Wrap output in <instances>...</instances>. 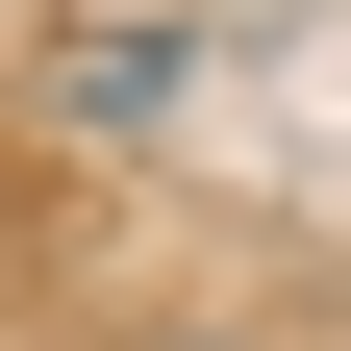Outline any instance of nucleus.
Segmentation results:
<instances>
[{
	"mask_svg": "<svg viewBox=\"0 0 351 351\" xmlns=\"http://www.w3.org/2000/svg\"><path fill=\"white\" fill-rule=\"evenodd\" d=\"M176 75H201V51H176V25H101V51H75V75H51V101H75V125H151V101H176Z\"/></svg>",
	"mask_w": 351,
	"mask_h": 351,
	"instance_id": "nucleus-1",
	"label": "nucleus"
}]
</instances>
